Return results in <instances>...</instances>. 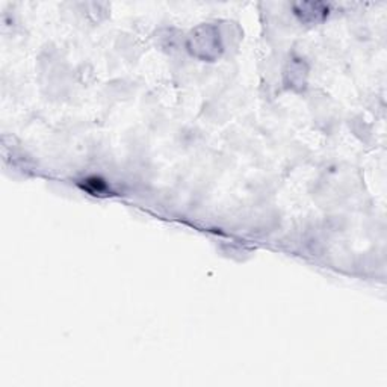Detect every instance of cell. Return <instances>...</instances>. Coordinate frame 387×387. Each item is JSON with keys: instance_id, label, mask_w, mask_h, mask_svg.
Instances as JSON below:
<instances>
[{"instance_id": "cell-1", "label": "cell", "mask_w": 387, "mask_h": 387, "mask_svg": "<svg viewBox=\"0 0 387 387\" xmlns=\"http://www.w3.org/2000/svg\"><path fill=\"white\" fill-rule=\"evenodd\" d=\"M83 188L88 192H91L92 195H99V194H103L108 189L106 183L102 179H97V177H91V179L85 180V186Z\"/></svg>"}]
</instances>
